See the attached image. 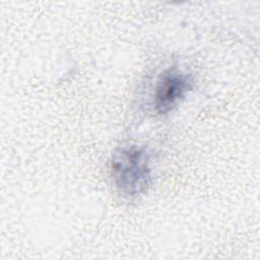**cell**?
Masks as SVG:
<instances>
[{
	"label": "cell",
	"mask_w": 260,
	"mask_h": 260,
	"mask_svg": "<svg viewBox=\"0 0 260 260\" xmlns=\"http://www.w3.org/2000/svg\"><path fill=\"white\" fill-rule=\"evenodd\" d=\"M150 155L145 147L136 145L119 149L112 159V176L119 192L127 198H136L151 180Z\"/></svg>",
	"instance_id": "6da1fadb"
},
{
	"label": "cell",
	"mask_w": 260,
	"mask_h": 260,
	"mask_svg": "<svg viewBox=\"0 0 260 260\" xmlns=\"http://www.w3.org/2000/svg\"><path fill=\"white\" fill-rule=\"evenodd\" d=\"M191 75L176 68L162 73L154 93V107L158 114L172 111L193 86Z\"/></svg>",
	"instance_id": "7a4b0ae2"
}]
</instances>
